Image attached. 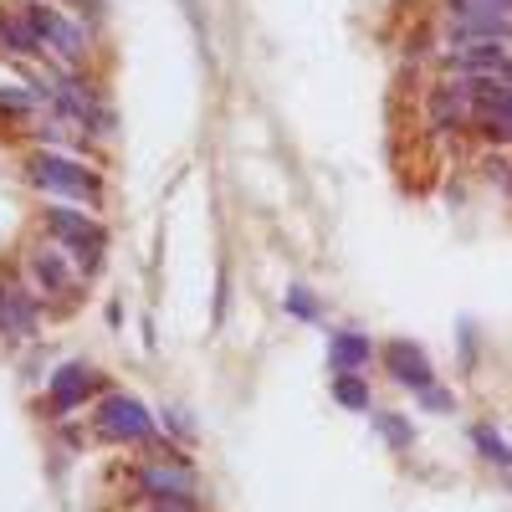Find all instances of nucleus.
<instances>
[{"mask_svg":"<svg viewBox=\"0 0 512 512\" xmlns=\"http://www.w3.org/2000/svg\"><path fill=\"white\" fill-rule=\"evenodd\" d=\"M446 36L456 47H507L512 16L497 11L492 0H451L446 6Z\"/></svg>","mask_w":512,"mask_h":512,"instance_id":"nucleus-1","label":"nucleus"},{"mask_svg":"<svg viewBox=\"0 0 512 512\" xmlns=\"http://www.w3.org/2000/svg\"><path fill=\"white\" fill-rule=\"evenodd\" d=\"M31 180L36 190H47V195H67V200H98V175L93 169H82L62 154H36L31 159Z\"/></svg>","mask_w":512,"mask_h":512,"instance_id":"nucleus-2","label":"nucleus"},{"mask_svg":"<svg viewBox=\"0 0 512 512\" xmlns=\"http://www.w3.org/2000/svg\"><path fill=\"white\" fill-rule=\"evenodd\" d=\"M47 226H52L57 241L72 246V256H77L82 267L98 272V262H103V226H98V221H88L82 210H52Z\"/></svg>","mask_w":512,"mask_h":512,"instance_id":"nucleus-3","label":"nucleus"},{"mask_svg":"<svg viewBox=\"0 0 512 512\" xmlns=\"http://www.w3.org/2000/svg\"><path fill=\"white\" fill-rule=\"evenodd\" d=\"M98 431L103 436H113V441H149L154 436V420H149V410L139 405V400H128V395H108L103 405H98Z\"/></svg>","mask_w":512,"mask_h":512,"instance_id":"nucleus-4","label":"nucleus"},{"mask_svg":"<svg viewBox=\"0 0 512 512\" xmlns=\"http://www.w3.org/2000/svg\"><path fill=\"white\" fill-rule=\"evenodd\" d=\"M472 113H477V82H466V77L441 82V88L425 98V118L436 128H461V123H472Z\"/></svg>","mask_w":512,"mask_h":512,"instance_id":"nucleus-5","label":"nucleus"},{"mask_svg":"<svg viewBox=\"0 0 512 512\" xmlns=\"http://www.w3.org/2000/svg\"><path fill=\"white\" fill-rule=\"evenodd\" d=\"M26 26H31L41 41H52L57 52H67V57H77L82 47H88V31H82V21H72V16H62V11L31 6V11H26Z\"/></svg>","mask_w":512,"mask_h":512,"instance_id":"nucleus-6","label":"nucleus"},{"mask_svg":"<svg viewBox=\"0 0 512 512\" xmlns=\"http://www.w3.org/2000/svg\"><path fill=\"white\" fill-rule=\"evenodd\" d=\"M144 492H154L159 502H180V507H190L195 502V477L185 472V466H175V461H154V466H144Z\"/></svg>","mask_w":512,"mask_h":512,"instance_id":"nucleus-7","label":"nucleus"},{"mask_svg":"<svg viewBox=\"0 0 512 512\" xmlns=\"http://www.w3.org/2000/svg\"><path fill=\"white\" fill-rule=\"evenodd\" d=\"M31 277H36V287L47 292V297H67V292L77 287V272L62 262L57 251H36V256H31Z\"/></svg>","mask_w":512,"mask_h":512,"instance_id":"nucleus-8","label":"nucleus"},{"mask_svg":"<svg viewBox=\"0 0 512 512\" xmlns=\"http://www.w3.org/2000/svg\"><path fill=\"white\" fill-rule=\"evenodd\" d=\"M390 369H395V379H405L410 390L420 395V390H431L436 384V374H431V359L420 354V344H395L390 349Z\"/></svg>","mask_w":512,"mask_h":512,"instance_id":"nucleus-9","label":"nucleus"},{"mask_svg":"<svg viewBox=\"0 0 512 512\" xmlns=\"http://www.w3.org/2000/svg\"><path fill=\"white\" fill-rule=\"evenodd\" d=\"M88 384H93V369L88 364H62L52 374V405L57 410H72L82 395H88Z\"/></svg>","mask_w":512,"mask_h":512,"instance_id":"nucleus-10","label":"nucleus"},{"mask_svg":"<svg viewBox=\"0 0 512 512\" xmlns=\"http://www.w3.org/2000/svg\"><path fill=\"white\" fill-rule=\"evenodd\" d=\"M328 354H333V364H338V369H344V374H349V369H359V364H369V338H359V333H338Z\"/></svg>","mask_w":512,"mask_h":512,"instance_id":"nucleus-11","label":"nucleus"},{"mask_svg":"<svg viewBox=\"0 0 512 512\" xmlns=\"http://www.w3.org/2000/svg\"><path fill=\"white\" fill-rule=\"evenodd\" d=\"M0 36H6L16 52H36V47H41V36H36L26 21H16V16H0Z\"/></svg>","mask_w":512,"mask_h":512,"instance_id":"nucleus-12","label":"nucleus"},{"mask_svg":"<svg viewBox=\"0 0 512 512\" xmlns=\"http://www.w3.org/2000/svg\"><path fill=\"white\" fill-rule=\"evenodd\" d=\"M333 395H338V405H349V410H369V390H364L354 374H338Z\"/></svg>","mask_w":512,"mask_h":512,"instance_id":"nucleus-13","label":"nucleus"},{"mask_svg":"<svg viewBox=\"0 0 512 512\" xmlns=\"http://www.w3.org/2000/svg\"><path fill=\"white\" fill-rule=\"evenodd\" d=\"M472 436H477V446H482V451H487L492 461H502V466H507V472H512V446H507V441H502L497 431H487V425H477V431H472Z\"/></svg>","mask_w":512,"mask_h":512,"instance_id":"nucleus-14","label":"nucleus"},{"mask_svg":"<svg viewBox=\"0 0 512 512\" xmlns=\"http://www.w3.org/2000/svg\"><path fill=\"white\" fill-rule=\"evenodd\" d=\"M379 425H384V436H390V446H405V441H410V431H405L400 415H379Z\"/></svg>","mask_w":512,"mask_h":512,"instance_id":"nucleus-15","label":"nucleus"},{"mask_svg":"<svg viewBox=\"0 0 512 512\" xmlns=\"http://www.w3.org/2000/svg\"><path fill=\"white\" fill-rule=\"evenodd\" d=\"M287 303H292V313H297V318H313V313H318V308H313V297H308L303 287H297V292L287 297Z\"/></svg>","mask_w":512,"mask_h":512,"instance_id":"nucleus-16","label":"nucleus"},{"mask_svg":"<svg viewBox=\"0 0 512 512\" xmlns=\"http://www.w3.org/2000/svg\"><path fill=\"white\" fill-rule=\"evenodd\" d=\"M154 512H185V507H180V502H159Z\"/></svg>","mask_w":512,"mask_h":512,"instance_id":"nucleus-17","label":"nucleus"},{"mask_svg":"<svg viewBox=\"0 0 512 512\" xmlns=\"http://www.w3.org/2000/svg\"><path fill=\"white\" fill-rule=\"evenodd\" d=\"M492 6H497V11H507V16H512V0H492Z\"/></svg>","mask_w":512,"mask_h":512,"instance_id":"nucleus-18","label":"nucleus"}]
</instances>
